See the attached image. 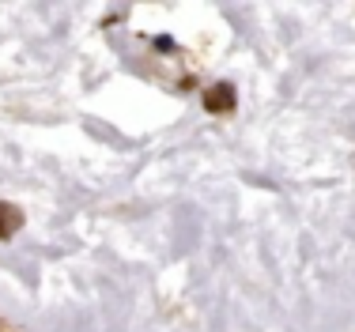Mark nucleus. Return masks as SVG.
Masks as SVG:
<instances>
[{
  "instance_id": "1",
  "label": "nucleus",
  "mask_w": 355,
  "mask_h": 332,
  "mask_svg": "<svg viewBox=\"0 0 355 332\" xmlns=\"http://www.w3.org/2000/svg\"><path fill=\"white\" fill-rule=\"evenodd\" d=\"M205 106L212 110V114H227V110L234 106V87H231V83H219V87H212L205 95Z\"/></svg>"
},
{
  "instance_id": "2",
  "label": "nucleus",
  "mask_w": 355,
  "mask_h": 332,
  "mask_svg": "<svg viewBox=\"0 0 355 332\" xmlns=\"http://www.w3.org/2000/svg\"><path fill=\"white\" fill-rule=\"evenodd\" d=\"M23 227V211L12 204H0V238H12Z\"/></svg>"
}]
</instances>
